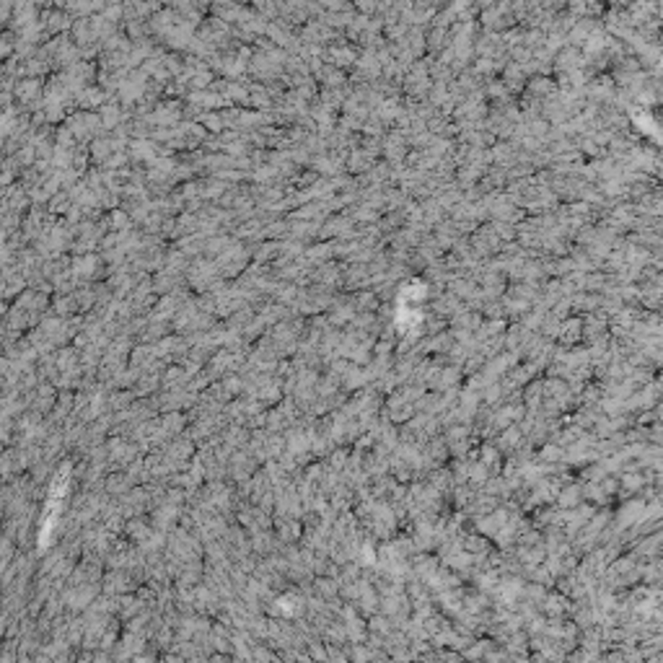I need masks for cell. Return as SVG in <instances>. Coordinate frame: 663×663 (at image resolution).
Listing matches in <instances>:
<instances>
[]
</instances>
